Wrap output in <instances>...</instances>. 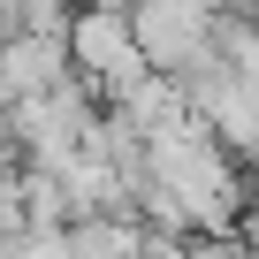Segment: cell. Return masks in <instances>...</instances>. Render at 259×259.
Masks as SVG:
<instances>
[{
	"mask_svg": "<svg viewBox=\"0 0 259 259\" xmlns=\"http://www.w3.org/2000/svg\"><path fill=\"white\" fill-rule=\"evenodd\" d=\"M145 176L183 206L191 236L198 229H236V213H244V160L198 114H183V122H168V130L145 138Z\"/></svg>",
	"mask_w": 259,
	"mask_h": 259,
	"instance_id": "1",
	"label": "cell"
},
{
	"mask_svg": "<svg viewBox=\"0 0 259 259\" xmlns=\"http://www.w3.org/2000/svg\"><path fill=\"white\" fill-rule=\"evenodd\" d=\"M92 114H99V92H92L76 69H69L61 84H46V92H23V99L0 107V122H8V138H16V153L38 160V168H61V160L84 145Z\"/></svg>",
	"mask_w": 259,
	"mask_h": 259,
	"instance_id": "2",
	"label": "cell"
},
{
	"mask_svg": "<svg viewBox=\"0 0 259 259\" xmlns=\"http://www.w3.org/2000/svg\"><path fill=\"white\" fill-rule=\"evenodd\" d=\"M69 69L99 92V99H114V92H130L145 76V54H138V38H130V8H99V0H84V8L69 16Z\"/></svg>",
	"mask_w": 259,
	"mask_h": 259,
	"instance_id": "3",
	"label": "cell"
},
{
	"mask_svg": "<svg viewBox=\"0 0 259 259\" xmlns=\"http://www.w3.org/2000/svg\"><path fill=\"white\" fill-rule=\"evenodd\" d=\"M130 38H138L145 69L183 76L213 46V0H138V8H130Z\"/></svg>",
	"mask_w": 259,
	"mask_h": 259,
	"instance_id": "4",
	"label": "cell"
},
{
	"mask_svg": "<svg viewBox=\"0 0 259 259\" xmlns=\"http://www.w3.org/2000/svg\"><path fill=\"white\" fill-rule=\"evenodd\" d=\"M61 76H69V31H8L0 38V107L23 92H46Z\"/></svg>",
	"mask_w": 259,
	"mask_h": 259,
	"instance_id": "5",
	"label": "cell"
},
{
	"mask_svg": "<svg viewBox=\"0 0 259 259\" xmlns=\"http://www.w3.org/2000/svg\"><path fill=\"white\" fill-rule=\"evenodd\" d=\"M69 259H145V229L130 213H84L69 221Z\"/></svg>",
	"mask_w": 259,
	"mask_h": 259,
	"instance_id": "6",
	"label": "cell"
},
{
	"mask_svg": "<svg viewBox=\"0 0 259 259\" xmlns=\"http://www.w3.org/2000/svg\"><path fill=\"white\" fill-rule=\"evenodd\" d=\"M0 259H69V221H23L0 244Z\"/></svg>",
	"mask_w": 259,
	"mask_h": 259,
	"instance_id": "7",
	"label": "cell"
},
{
	"mask_svg": "<svg viewBox=\"0 0 259 259\" xmlns=\"http://www.w3.org/2000/svg\"><path fill=\"white\" fill-rule=\"evenodd\" d=\"M31 213H23V191H16V168H0V244H8L16 229H23Z\"/></svg>",
	"mask_w": 259,
	"mask_h": 259,
	"instance_id": "8",
	"label": "cell"
}]
</instances>
